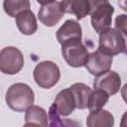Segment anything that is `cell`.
<instances>
[{
    "instance_id": "cell-1",
    "label": "cell",
    "mask_w": 127,
    "mask_h": 127,
    "mask_svg": "<svg viewBox=\"0 0 127 127\" xmlns=\"http://www.w3.org/2000/svg\"><path fill=\"white\" fill-rule=\"evenodd\" d=\"M7 105L16 112H24L33 105L35 95L33 89L26 83L17 82L12 84L6 92Z\"/></svg>"
},
{
    "instance_id": "cell-2",
    "label": "cell",
    "mask_w": 127,
    "mask_h": 127,
    "mask_svg": "<svg viewBox=\"0 0 127 127\" xmlns=\"http://www.w3.org/2000/svg\"><path fill=\"white\" fill-rule=\"evenodd\" d=\"M91 26L96 33L101 34L110 28L114 7L108 0H89Z\"/></svg>"
},
{
    "instance_id": "cell-3",
    "label": "cell",
    "mask_w": 127,
    "mask_h": 127,
    "mask_svg": "<svg viewBox=\"0 0 127 127\" xmlns=\"http://www.w3.org/2000/svg\"><path fill=\"white\" fill-rule=\"evenodd\" d=\"M62 55L69 66L80 67L85 65L90 54L81 40H72L62 44Z\"/></svg>"
},
{
    "instance_id": "cell-4",
    "label": "cell",
    "mask_w": 127,
    "mask_h": 127,
    "mask_svg": "<svg viewBox=\"0 0 127 127\" xmlns=\"http://www.w3.org/2000/svg\"><path fill=\"white\" fill-rule=\"evenodd\" d=\"M33 75L36 83L40 87L49 89L58 83L61 77V70L55 63L44 61L35 66Z\"/></svg>"
},
{
    "instance_id": "cell-5",
    "label": "cell",
    "mask_w": 127,
    "mask_h": 127,
    "mask_svg": "<svg viewBox=\"0 0 127 127\" xmlns=\"http://www.w3.org/2000/svg\"><path fill=\"white\" fill-rule=\"evenodd\" d=\"M126 47L125 39L117 29L109 28L103 33L99 34L98 49L111 55L117 56L124 53Z\"/></svg>"
},
{
    "instance_id": "cell-6",
    "label": "cell",
    "mask_w": 127,
    "mask_h": 127,
    "mask_svg": "<svg viewBox=\"0 0 127 127\" xmlns=\"http://www.w3.org/2000/svg\"><path fill=\"white\" fill-rule=\"evenodd\" d=\"M24 66V56L15 47L3 48L0 52V69L5 74H16Z\"/></svg>"
},
{
    "instance_id": "cell-7",
    "label": "cell",
    "mask_w": 127,
    "mask_h": 127,
    "mask_svg": "<svg viewBox=\"0 0 127 127\" xmlns=\"http://www.w3.org/2000/svg\"><path fill=\"white\" fill-rule=\"evenodd\" d=\"M113 62V56L103 52L100 49H97L95 52L89 55L87 63L85 64L86 69L90 74L94 76L101 75L106 71L110 70Z\"/></svg>"
},
{
    "instance_id": "cell-8",
    "label": "cell",
    "mask_w": 127,
    "mask_h": 127,
    "mask_svg": "<svg viewBox=\"0 0 127 127\" xmlns=\"http://www.w3.org/2000/svg\"><path fill=\"white\" fill-rule=\"evenodd\" d=\"M64 11L62 6V2L55 1L47 5H43L39 12L38 18L39 20L47 27L56 26L64 17Z\"/></svg>"
},
{
    "instance_id": "cell-9",
    "label": "cell",
    "mask_w": 127,
    "mask_h": 127,
    "mask_svg": "<svg viewBox=\"0 0 127 127\" xmlns=\"http://www.w3.org/2000/svg\"><path fill=\"white\" fill-rule=\"evenodd\" d=\"M121 86V77L120 75L113 71L108 70L105 73L95 76L93 81V87L97 89H102L106 91L110 96L116 94Z\"/></svg>"
},
{
    "instance_id": "cell-10",
    "label": "cell",
    "mask_w": 127,
    "mask_h": 127,
    "mask_svg": "<svg viewBox=\"0 0 127 127\" xmlns=\"http://www.w3.org/2000/svg\"><path fill=\"white\" fill-rule=\"evenodd\" d=\"M53 104L61 116H68L76 108V102L72 90L70 88L61 90L56 96Z\"/></svg>"
},
{
    "instance_id": "cell-11",
    "label": "cell",
    "mask_w": 127,
    "mask_h": 127,
    "mask_svg": "<svg viewBox=\"0 0 127 127\" xmlns=\"http://www.w3.org/2000/svg\"><path fill=\"white\" fill-rule=\"evenodd\" d=\"M82 30L80 24L74 20H66L57 31V40L62 45L72 40H81Z\"/></svg>"
},
{
    "instance_id": "cell-12",
    "label": "cell",
    "mask_w": 127,
    "mask_h": 127,
    "mask_svg": "<svg viewBox=\"0 0 127 127\" xmlns=\"http://www.w3.org/2000/svg\"><path fill=\"white\" fill-rule=\"evenodd\" d=\"M62 6L64 13L72 14L77 20H81L89 14V0H62Z\"/></svg>"
},
{
    "instance_id": "cell-13",
    "label": "cell",
    "mask_w": 127,
    "mask_h": 127,
    "mask_svg": "<svg viewBox=\"0 0 127 127\" xmlns=\"http://www.w3.org/2000/svg\"><path fill=\"white\" fill-rule=\"evenodd\" d=\"M16 25L24 35H33L38 30L36 16L30 9L21 12L16 17Z\"/></svg>"
},
{
    "instance_id": "cell-14",
    "label": "cell",
    "mask_w": 127,
    "mask_h": 127,
    "mask_svg": "<svg viewBox=\"0 0 127 127\" xmlns=\"http://www.w3.org/2000/svg\"><path fill=\"white\" fill-rule=\"evenodd\" d=\"M86 125L88 127H111L114 125V117L108 110L100 109L89 113Z\"/></svg>"
},
{
    "instance_id": "cell-15",
    "label": "cell",
    "mask_w": 127,
    "mask_h": 127,
    "mask_svg": "<svg viewBox=\"0 0 127 127\" xmlns=\"http://www.w3.org/2000/svg\"><path fill=\"white\" fill-rule=\"evenodd\" d=\"M48 114L46 110L38 105L30 106L25 113V125L48 126Z\"/></svg>"
},
{
    "instance_id": "cell-16",
    "label": "cell",
    "mask_w": 127,
    "mask_h": 127,
    "mask_svg": "<svg viewBox=\"0 0 127 127\" xmlns=\"http://www.w3.org/2000/svg\"><path fill=\"white\" fill-rule=\"evenodd\" d=\"M74 95L75 102H76V108L79 109H85L88 107V101L90 94L92 90L88 85L82 82H75L69 87Z\"/></svg>"
},
{
    "instance_id": "cell-17",
    "label": "cell",
    "mask_w": 127,
    "mask_h": 127,
    "mask_svg": "<svg viewBox=\"0 0 127 127\" xmlns=\"http://www.w3.org/2000/svg\"><path fill=\"white\" fill-rule=\"evenodd\" d=\"M31 7L29 0H4L3 8L10 17H17L21 12L29 10Z\"/></svg>"
},
{
    "instance_id": "cell-18",
    "label": "cell",
    "mask_w": 127,
    "mask_h": 127,
    "mask_svg": "<svg viewBox=\"0 0 127 127\" xmlns=\"http://www.w3.org/2000/svg\"><path fill=\"white\" fill-rule=\"evenodd\" d=\"M109 96L110 95L106 91L102 89L94 88V90L90 94L87 108L89 109L90 112H94V111H98L102 109V107L107 103Z\"/></svg>"
},
{
    "instance_id": "cell-19",
    "label": "cell",
    "mask_w": 127,
    "mask_h": 127,
    "mask_svg": "<svg viewBox=\"0 0 127 127\" xmlns=\"http://www.w3.org/2000/svg\"><path fill=\"white\" fill-rule=\"evenodd\" d=\"M115 29H117L125 39L126 47L124 50V54L127 55V15L126 14L118 15L115 18Z\"/></svg>"
},
{
    "instance_id": "cell-20",
    "label": "cell",
    "mask_w": 127,
    "mask_h": 127,
    "mask_svg": "<svg viewBox=\"0 0 127 127\" xmlns=\"http://www.w3.org/2000/svg\"><path fill=\"white\" fill-rule=\"evenodd\" d=\"M49 119H50L49 125H51V126H64L65 125V123L62 120L61 115L57 111V109L54 106V104L50 107V110H49Z\"/></svg>"
},
{
    "instance_id": "cell-21",
    "label": "cell",
    "mask_w": 127,
    "mask_h": 127,
    "mask_svg": "<svg viewBox=\"0 0 127 127\" xmlns=\"http://www.w3.org/2000/svg\"><path fill=\"white\" fill-rule=\"evenodd\" d=\"M121 95H122V98L123 100L126 102L127 104V83H125L123 85V87L121 88Z\"/></svg>"
},
{
    "instance_id": "cell-22",
    "label": "cell",
    "mask_w": 127,
    "mask_h": 127,
    "mask_svg": "<svg viewBox=\"0 0 127 127\" xmlns=\"http://www.w3.org/2000/svg\"><path fill=\"white\" fill-rule=\"evenodd\" d=\"M118 5L122 10L127 12V0H118Z\"/></svg>"
},
{
    "instance_id": "cell-23",
    "label": "cell",
    "mask_w": 127,
    "mask_h": 127,
    "mask_svg": "<svg viewBox=\"0 0 127 127\" xmlns=\"http://www.w3.org/2000/svg\"><path fill=\"white\" fill-rule=\"evenodd\" d=\"M120 126L124 127V126H127V111L123 114L122 118H121V123H120Z\"/></svg>"
},
{
    "instance_id": "cell-24",
    "label": "cell",
    "mask_w": 127,
    "mask_h": 127,
    "mask_svg": "<svg viewBox=\"0 0 127 127\" xmlns=\"http://www.w3.org/2000/svg\"><path fill=\"white\" fill-rule=\"evenodd\" d=\"M56 0H37V2L39 3V4H41L42 6L43 5H47V4H50V3H52V2H55Z\"/></svg>"
}]
</instances>
